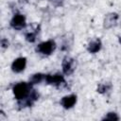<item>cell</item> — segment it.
Masks as SVG:
<instances>
[{
  "label": "cell",
  "instance_id": "6da1fadb",
  "mask_svg": "<svg viewBox=\"0 0 121 121\" xmlns=\"http://www.w3.org/2000/svg\"><path fill=\"white\" fill-rule=\"evenodd\" d=\"M13 94L17 99H23L25 98L28 94V86L25 82H21L16 84L13 87Z\"/></svg>",
  "mask_w": 121,
  "mask_h": 121
},
{
  "label": "cell",
  "instance_id": "7a4b0ae2",
  "mask_svg": "<svg viewBox=\"0 0 121 121\" xmlns=\"http://www.w3.org/2000/svg\"><path fill=\"white\" fill-rule=\"evenodd\" d=\"M54 47H55L54 42H52V41H47V42H44V43H41V44L39 45L38 49H39V51L42 52L43 54H47V55H48V54H50V53L53 51Z\"/></svg>",
  "mask_w": 121,
  "mask_h": 121
},
{
  "label": "cell",
  "instance_id": "3957f363",
  "mask_svg": "<svg viewBox=\"0 0 121 121\" xmlns=\"http://www.w3.org/2000/svg\"><path fill=\"white\" fill-rule=\"evenodd\" d=\"M25 66H26V58H19L13 61L11 68L15 72H21L25 69Z\"/></svg>",
  "mask_w": 121,
  "mask_h": 121
},
{
  "label": "cell",
  "instance_id": "277c9868",
  "mask_svg": "<svg viewBox=\"0 0 121 121\" xmlns=\"http://www.w3.org/2000/svg\"><path fill=\"white\" fill-rule=\"evenodd\" d=\"M11 26L15 28L23 27L25 26V17L21 14H16L11 21Z\"/></svg>",
  "mask_w": 121,
  "mask_h": 121
},
{
  "label": "cell",
  "instance_id": "5b68a950",
  "mask_svg": "<svg viewBox=\"0 0 121 121\" xmlns=\"http://www.w3.org/2000/svg\"><path fill=\"white\" fill-rule=\"evenodd\" d=\"M76 95H68V96H64L61 99V104L64 108L68 109L71 108L75 103H76Z\"/></svg>",
  "mask_w": 121,
  "mask_h": 121
},
{
  "label": "cell",
  "instance_id": "8992f818",
  "mask_svg": "<svg viewBox=\"0 0 121 121\" xmlns=\"http://www.w3.org/2000/svg\"><path fill=\"white\" fill-rule=\"evenodd\" d=\"M46 81L48 83H54V84H57V83H60L62 82L64 79L60 75H54V76H46Z\"/></svg>",
  "mask_w": 121,
  "mask_h": 121
},
{
  "label": "cell",
  "instance_id": "52a82bcc",
  "mask_svg": "<svg viewBox=\"0 0 121 121\" xmlns=\"http://www.w3.org/2000/svg\"><path fill=\"white\" fill-rule=\"evenodd\" d=\"M100 48V42L99 41H95V42H93L90 43L89 47H88V50L92 53H95L96 51H98Z\"/></svg>",
  "mask_w": 121,
  "mask_h": 121
},
{
  "label": "cell",
  "instance_id": "ba28073f",
  "mask_svg": "<svg viewBox=\"0 0 121 121\" xmlns=\"http://www.w3.org/2000/svg\"><path fill=\"white\" fill-rule=\"evenodd\" d=\"M42 78H43V75L42 74H36V75H34L32 77L31 82L32 83H38V82H40L42 80Z\"/></svg>",
  "mask_w": 121,
  "mask_h": 121
},
{
  "label": "cell",
  "instance_id": "9c48e42d",
  "mask_svg": "<svg viewBox=\"0 0 121 121\" xmlns=\"http://www.w3.org/2000/svg\"><path fill=\"white\" fill-rule=\"evenodd\" d=\"M105 119H106V120H117V119H118V117L115 115V113L111 112V113H109V114L105 117Z\"/></svg>",
  "mask_w": 121,
  "mask_h": 121
},
{
  "label": "cell",
  "instance_id": "30bf717a",
  "mask_svg": "<svg viewBox=\"0 0 121 121\" xmlns=\"http://www.w3.org/2000/svg\"><path fill=\"white\" fill-rule=\"evenodd\" d=\"M35 36H34V34H32V33H30V34H27L26 35V38H27V40L28 41H30V42H34V40H35V38H34Z\"/></svg>",
  "mask_w": 121,
  "mask_h": 121
},
{
  "label": "cell",
  "instance_id": "8fae6325",
  "mask_svg": "<svg viewBox=\"0 0 121 121\" xmlns=\"http://www.w3.org/2000/svg\"><path fill=\"white\" fill-rule=\"evenodd\" d=\"M120 43H121V38H120Z\"/></svg>",
  "mask_w": 121,
  "mask_h": 121
}]
</instances>
